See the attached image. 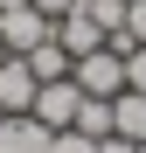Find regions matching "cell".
<instances>
[{"instance_id":"obj_12","label":"cell","mask_w":146,"mask_h":153,"mask_svg":"<svg viewBox=\"0 0 146 153\" xmlns=\"http://www.w3.org/2000/svg\"><path fill=\"white\" fill-rule=\"evenodd\" d=\"M118 35H132V42H146V0H125V28Z\"/></svg>"},{"instance_id":"obj_14","label":"cell","mask_w":146,"mask_h":153,"mask_svg":"<svg viewBox=\"0 0 146 153\" xmlns=\"http://www.w3.org/2000/svg\"><path fill=\"white\" fill-rule=\"evenodd\" d=\"M97 153H139V139H125V132H104V139H97Z\"/></svg>"},{"instance_id":"obj_8","label":"cell","mask_w":146,"mask_h":153,"mask_svg":"<svg viewBox=\"0 0 146 153\" xmlns=\"http://www.w3.org/2000/svg\"><path fill=\"white\" fill-rule=\"evenodd\" d=\"M111 132L146 139V91H118V97H111Z\"/></svg>"},{"instance_id":"obj_1","label":"cell","mask_w":146,"mask_h":153,"mask_svg":"<svg viewBox=\"0 0 146 153\" xmlns=\"http://www.w3.org/2000/svg\"><path fill=\"white\" fill-rule=\"evenodd\" d=\"M70 76H77V91H84V97H118V91H125V56H118L111 42H97L90 56L70 63Z\"/></svg>"},{"instance_id":"obj_4","label":"cell","mask_w":146,"mask_h":153,"mask_svg":"<svg viewBox=\"0 0 146 153\" xmlns=\"http://www.w3.org/2000/svg\"><path fill=\"white\" fill-rule=\"evenodd\" d=\"M0 153H49V125L35 111H7L0 118Z\"/></svg>"},{"instance_id":"obj_3","label":"cell","mask_w":146,"mask_h":153,"mask_svg":"<svg viewBox=\"0 0 146 153\" xmlns=\"http://www.w3.org/2000/svg\"><path fill=\"white\" fill-rule=\"evenodd\" d=\"M49 35H56V21L35 14V7H7V14H0V42H7V56H28V49L49 42Z\"/></svg>"},{"instance_id":"obj_9","label":"cell","mask_w":146,"mask_h":153,"mask_svg":"<svg viewBox=\"0 0 146 153\" xmlns=\"http://www.w3.org/2000/svg\"><path fill=\"white\" fill-rule=\"evenodd\" d=\"M77 132L84 139H104L111 132V97H84V105H77Z\"/></svg>"},{"instance_id":"obj_13","label":"cell","mask_w":146,"mask_h":153,"mask_svg":"<svg viewBox=\"0 0 146 153\" xmlns=\"http://www.w3.org/2000/svg\"><path fill=\"white\" fill-rule=\"evenodd\" d=\"M28 7L49 14V21H63V14H77V7H84V0H28Z\"/></svg>"},{"instance_id":"obj_6","label":"cell","mask_w":146,"mask_h":153,"mask_svg":"<svg viewBox=\"0 0 146 153\" xmlns=\"http://www.w3.org/2000/svg\"><path fill=\"white\" fill-rule=\"evenodd\" d=\"M21 63L35 70V84H56V76H70V63H77V56H70V49H63L56 35H49V42H35V49H28Z\"/></svg>"},{"instance_id":"obj_16","label":"cell","mask_w":146,"mask_h":153,"mask_svg":"<svg viewBox=\"0 0 146 153\" xmlns=\"http://www.w3.org/2000/svg\"><path fill=\"white\" fill-rule=\"evenodd\" d=\"M139 153H146V139H139Z\"/></svg>"},{"instance_id":"obj_11","label":"cell","mask_w":146,"mask_h":153,"mask_svg":"<svg viewBox=\"0 0 146 153\" xmlns=\"http://www.w3.org/2000/svg\"><path fill=\"white\" fill-rule=\"evenodd\" d=\"M49 153H97V139H84L77 125H63V132H49Z\"/></svg>"},{"instance_id":"obj_10","label":"cell","mask_w":146,"mask_h":153,"mask_svg":"<svg viewBox=\"0 0 146 153\" xmlns=\"http://www.w3.org/2000/svg\"><path fill=\"white\" fill-rule=\"evenodd\" d=\"M84 14L97 21V35H118L125 28V0H84Z\"/></svg>"},{"instance_id":"obj_5","label":"cell","mask_w":146,"mask_h":153,"mask_svg":"<svg viewBox=\"0 0 146 153\" xmlns=\"http://www.w3.org/2000/svg\"><path fill=\"white\" fill-rule=\"evenodd\" d=\"M35 105V70L21 56H0V111H28Z\"/></svg>"},{"instance_id":"obj_2","label":"cell","mask_w":146,"mask_h":153,"mask_svg":"<svg viewBox=\"0 0 146 153\" xmlns=\"http://www.w3.org/2000/svg\"><path fill=\"white\" fill-rule=\"evenodd\" d=\"M77 105H84V91H77V76H56V84H35V118L49 125V132H63V125H77Z\"/></svg>"},{"instance_id":"obj_15","label":"cell","mask_w":146,"mask_h":153,"mask_svg":"<svg viewBox=\"0 0 146 153\" xmlns=\"http://www.w3.org/2000/svg\"><path fill=\"white\" fill-rule=\"evenodd\" d=\"M0 56H7V42H0Z\"/></svg>"},{"instance_id":"obj_7","label":"cell","mask_w":146,"mask_h":153,"mask_svg":"<svg viewBox=\"0 0 146 153\" xmlns=\"http://www.w3.org/2000/svg\"><path fill=\"white\" fill-rule=\"evenodd\" d=\"M56 42L70 49V56H90V49L104 42V35H97V21H90V14L77 7V14H63V21H56Z\"/></svg>"}]
</instances>
